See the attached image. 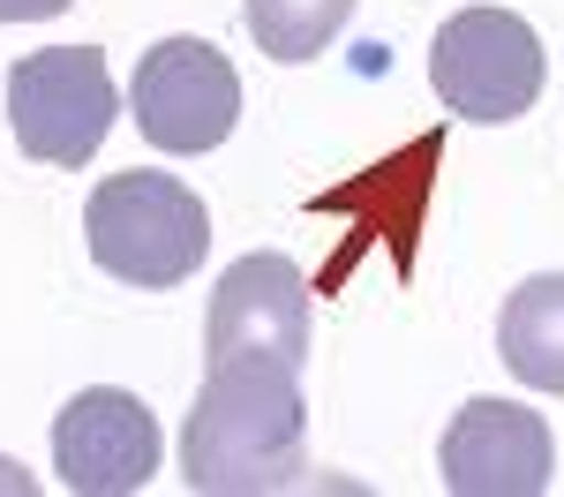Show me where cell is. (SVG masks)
Here are the masks:
<instances>
[{
    "instance_id": "obj_6",
    "label": "cell",
    "mask_w": 564,
    "mask_h": 497,
    "mask_svg": "<svg viewBox=\"0 0 564 497\" xmlns=\"http://www.w3.org/2000/svg\"><path fill=\"white\" fill-rule=\"evenodd\" d=\"M308 271L279 249H249L218 271L204 310V361H308Z\"/></svg>"
},
{
    "instance_id": "obj_13",
    "label": "cell",
    "mask_w": 564,
    "mask_h": 497,
    "mask_svg": "<svg viewBox=\"0 0 564 497\" xmlns=\"http://www.w3.org/2000/svg\"><path fill=\"white\" fill-rule=\"evenodd\" d=\"M0 490H8V497H31V490H39V483L23 475V460H0Z\"/></svg>"
},
{
    "instance_id": "obj_7",
    "label": "cell",
    "mask_w": 564,
    "mask_h": 497,
    "mask_svg": "<svg viewBox=\"0 0 564 497\" xmlns=\"http://www.w3.org/2000/svg\"><path fill=\"white\" fill-rule=\"evenodd\" d=\"M436 166H444V129L414 136L406 151H391V159H377V166H361L354 181L324 188V196H308V212H324V219L354 212V241L332 257V271L316 279V294H339V287H347V271H354V257H361L369 241H384V249H391V271H399V279L414 271V249H422V212H430Z\"/></svg>"
},
{
    "instance_id": "obj_2",
    "label": "cell",
    "mask_w": 564,
    "mask_h": 497,
    "mask_svg": "<svg viewBox=\"0 0 564 497\" xmlns=\"http://www.w3.org/2000/svg\"><path fill=\"white\" fill-rule=\"evenodd\" d=\"M84 249L98 271L129 279V287H181L196 279L212 249V212L181 174H106L84 204Z\"/></svg>"
},
{
    "instance_id": "obj_11",
    "label": "cell",
    "mask_w": 564,
    "mask_h": 497,
    "mask_svg": "<svg viewBox=\"0 0 564 497\" xmlns=\"http://www.w3.org/2000/svg\"><path fill=\"white\" fill-rule=\"evenodd\" d=\"M347 15H354V0H241V23H249L257 53L279 61V68L316 61L324 45L347 31Z\"/></svg>"
},
{
    "instance_id": "obj_5",
    "label": "cell",
    "mask_w": 564,
    "mask_h": 497,
    "mask_svg": "<svg viewBox=\"0 0 564 497\" xmlns=\"http://www.w3.org/2000/svg\"><path fill=\"white\" fill-rule=\"evenodd\" d=\"M129 114L151 151H218L241 121V76L212 39H159L129 76Z\"/></svg>"
},
{
    "instance_id": "obj_4",
    "label": "cell",
    "mask_w": 564,
    "mask_h": 497,
    "mask_svg": "<svg viewBox=\"0 0 564 497\" xmlns=\"http://www.w3.org/2000/svg\"><path fill=\"white\" fill-rule=\"evenodd\" d=\"M121 114V90L98 45H39L8 68V129L39 166H84Z\"/></svg>"
},
{
    "instance_id": "obj_1",
    "label": "cell",
    "mask_w": 564,
    "mask_h": 497,
    "mask_svg": "<svg viewBox=\"0 0 564 497\" xmlns=\"http://www.w3.org/2000/svg\"><path fill=\"white\" fill-rule=\"evenodd\" d=\"M308 467L302 369L204 361V392L181 422V483L196 497H271Z\"/></svg>"
},
{
    "instance_id": "obj_9",
    "label": "cell",
    "mask_w": 564,
    "mask_h": 497,
    "mask_svg": "<svg viewBox=\"0 0 564 497\" xmlns=\"http://www.w3.org/2000/svg\"><path fill=\"white\" fill-rule=\"evenodd\" d=\"M159 414L121 385H90L53 414V475L68 497H135L159 475Z\"/></svg>"
},
{
    "instance_id": "obj_12",
    "label": "cell",
    "mask_w": 564,
    "mask_h": 497,
    "mask_svg": "<svg viewBox=\"0 0 564 497\" xmlns=\"http://www.w3.org/2000/svg\"><path fill=\"white\" fill-rule=\"evenodd\" d=\"M61 8H76V0H0V23H45Z\"/></svg>"
},
{
    "instance_id": "obj_10",
    "label": "cell",
    "mask_w": 564,
    "mask_h": 497,
    "mask_svg": "<svg viewBox=\"0 0 564 497\" xmlns=\"http://www.w3.org/2000/svg\"><path fill=\"white\" fill-rule=\"evenodd\" d=\"M497 355L527 392L564 400V271H534L497 310Z\"/></svg>"
},
{
    "instance_id": "obj_3",
    "label": "cell",
    "mask_w": 564,
    "mask_h": 497,
    "mask_svg": "<svg viewBox=\"0 0 564 497\" xmlns=\"http://www.w3.org/2000/svg\"><path fill=\"white\" fill-rule=\"evenodd\" d=\"M430 84L444 98V114L505 129V121L534 114V98L550 84V53L520 8H459L436 23Z\"/></svg>"
},
{
    "instance_id": "obj_8",
    "label": "cell",
    "mask_w": 564,
    "mask_h": 497,
    "mask_svg": "<svg viewBox=\"0 0 564 497\" xmlns=\"http://www.w3.org/2000/svg\"><path fill=\"white\" fill-rule=\"evenodd\" d=\"M444 490L452 497H542L557 483V430L527 400H467L444 422Z\"/></svg>"
}]
</instances>
